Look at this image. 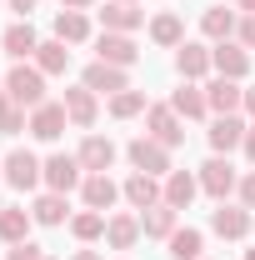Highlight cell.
Returning a JSON list of instances; mask_svg holds the SVG:
<instances>
[{"instance_id": "1", "label": "cell", "mask_w": 255, "mask_h": 260, "mask_svg": "<svg viewBox=\"0 0 255 260\" xmlns=\"http://www.w3.org/2000/svg\"><path fill=\"white\" fill-rule=\"evenodd\" d=\"M5 95H10V100H20L25 110L45 105V75H40L35 65H15V70L5 75Z\"/></svg>"}, {"instance_id": "2", "label": "cell", "mask_w": 255, "mask_h": 260, "mask_svg": "<svg viewBox=\"0 0 255 260\" xmlns=\"http://www.w3.org/2000/svg\"><path fill=\"white\" fill-rule=\"evenodd\" d=\"M130 165L135 170H145V175H170V150L160 145V140H150V135H140V140H130Z\"/></svg>"}, {"instance_id": "3", "label": "cell", "mask_w": 255, "mask_h": 260, "mask_svg": "<svg viewBox=\"0 0 255 260\" xmlns=\"http://www.w3.org/2000/svg\"><path fill=\"white\" fill-rule=\"evenodd\" d=\"M145 125H150V140H160L165 150H175V145L185 140V130H180V115H175V105H150V110H145Z\"/></svg>"}, {"instance_id": "4", "label": "cell", "mask_w": 255, "mask_h": 260, "mask_svg": "<svg viewBox=\"0 0 255 260\" xmlns=\"http://www.w3.org/2000/svg\"><path fill=\"white\" fill-rule=\"evenodd\" d=\"M5 180H10L15 190H35V185L45 180V165L35 160L30 150H10V155H5Z\"/></svg>"}, {"instance_id": "5", "label": "cell", "mask_w": 255, "mask_h": 260, "mask_svg": "<svg viewBox=\"0 0 255 260\" xmlns=\"http://www.w3.org/2000/svg\"><path fill=\"white\" fill-rule=\"evenodd\" d=\"M210 65L220 70L225 80H245V75H250V50H245L240 40H220V45L210 50Z\"/></svg>"}, {"instance_id": "6", "label": "cell", "mask_w": 255, "mask_h": 260, "mask_svg": "<svg viewBox=\"0 0 255 260\" xmlns=\"http://www.w3.org/2000/svg\"><path fill=\"white\" fill-rule=\"evenodd\" d=\"M80 170H85V165L75 160V155H50V160H45V185H50L55 195H70L75 185H85Z\"/></svg>"}, {"instance_id": "7", "label": "cell", "mask_w": 255, "mask_h": 260, "mask_svg": "<svg viewBox=\"0 0 255 260\" xmlns=\"http://www.w3.org/2000/svg\"><path fill=\"white\" fill-rule=\"evenodd\" d=\"M240 185V175H235V165L225 160V155H215V160H205L200 165V190L205 195H215V200H225V195Z\"/></svg>"}, {"instance_id": "8", "label": "cell", "mask_w": 255, "mask_h": 260, "mask_svg": "<svg viewBox=\"0 0 255 260\" xmlns=\"http://www.w3.org/2000/svg\"><path fill=\"white\" fill-rule=\"evenodd\" d=\"M95 60H105V65H120V70H130V65L140 60V50H135V40L130 35H120V30H105L95 40Z\"/></svg>"}, {"instance_id": "9", "label": "cell", "mask_w": 255, "mask_h": 260, "mask_svg": "<svg viewBox=\"0 0 255 260\" xmlns=\"http://www.w3.org/2000/svg\"><path fill=\"white\" fill-rule=\"evenodd\" d=\"M250 210H245V205H225L220 200V210H215V215H210V230H215V235H220V240H245V235H250Z\"/></svg>"}, {"instance_id": "10", "label": "cell", "mask_w": 255, "mask_h": 260, "mask_svg": "<svg viewBox=\"0 0 255 260\" xmlns=\"http://www.w3.org/2000/svg\"><path fill=\"white\" fill-rule=\"evenodd\" d=\"M120 195H125L135 210H150V205H160V200H165V185H160V175H145V170H135L125 185H120Z\"/></svg>"}, {"instance_id": "11", "label": "cell", "mask_w": 255, "mask_h": 260, "mask_svg": "<svg viewBox=\"0 0 255 260\" xmlns=\"http://www.w3.org/2000/svg\"><path fill=\"white\" fill-rule=\"evenodd\" d=\"M75 160L85 165L90 175H105V170L115 165V140H105V135H85L80 150H75Z\"/></svg>"}, {"instance_id": "12", "label": "cell", "mask_w": 255, "mask_h": 260, "mask_svg": "<svg viewBox=\"0 0 255 260\" xmlns=\"http://www.w3.org/2000/svg\"><path fill=\"white\" fill-rule=\"evenodd\" d=\"M205 100H210L215 115H235V110H245V90H240V80H225V75H215V80L205 85Z\"/></svg>"}, {"instance_id": "13", "label": "cell", "mask_w": 255, "mask_h": 260, "mask_svg": "<svg viewBox=\"0 0 255 260\" xmlns=\"http://www.w3.org/2000/svg\"><path fill=\"white\" fill-rule=\"evenodd\" d=\"M80 85H85V90H105V95H120V90H130V80H125V70H120V65H105V60H95L90 65V70H85V75H80Z\"/></svg>"}, {"instance_id": "14", "label": "cell", "mask_w": 255, "mask_h": 260, "mask_svg": "<svg viewBox=\"0 0 255 260\" xmlns=\"http://www.w3.org/2000/svg\"><path fill=\"white\" fill-rule=\"evenodd\" d=\"M245 120H240V115H215V125H210V150H215V155H230V150H235V145H245Z\"/></svg>"}, {"instance_id": "15", "label": "cell", "mask_w": 255, "mask_h": 260, "mask_svg": "<svg viewBox=\"0 0 255 260\" xmlns=\"http://www.w3.org/2000/svg\"><path fill=\"white\" fill-rule=\"evenodd\" d=\"M65 105H55V100H45V105H35L30 110V135L35 140H60V130H65Z\"/></svg>"}, {"instance_id": "16", "label": "cell", "mask_w": 255, "mask_h": 260, "mask_svg": "<svg viewBox=\"0 0 255 260\" xmlns=\"http://www.w3.org/2000/svg\"><path fill=\"white\" fill-rule=\"evenodd\" d=\"M65 115H70V125H80V130H90L95 125V115H100V105H95V90H85V85H75V90H65Z\"/></svg>"}, {"instance_id": "17", "label": "cell", "mask_w": 255, "mask_h": 260, "mask_svg": "<svg viewBox=\"0 0 255 260\" xmlns=\"http://www.w3.org/2000/svg\"><path fill=\"white\" fill-rule=\"evenodd\" d=\"M80 195H85V210H100V215H105V210L120 200V185H115L110 175H85Z\"/></svg>"}, {"instance_id": "18", "label": "cell", "mask_w": 255, "mask_h": 260, "mask_svg": "<svg viewBox=\"0 0 255 260\" xmlns=\"http://www.w3.org/2000/svg\"><path fill=\"white\" fill-rule=\"evenodd\" d=\"M0 45H5V55H10V60H30L35 50H40V40H35V30H30V20H15L10 30L0 35Z\"/></svg>"}, {"instance_id": "19", "label": "cell", "mask_w": 255, "mask_h": 260, "mask_svg": "<svg viewBox=\"0 0 255 260\" xmlns=\"http://www.w3.org/2000/svg\"><path fill=\"white\" fill-rule=\"evenodd\" d=\"M235 25H240V15H235V10H225V5H210V10L200 15V35H205V40H215V45L230 40Z\"/></svg>"}, {"instance_id": "20", "label": "cell", "mask_w": 255, "mask_h": 260, "mask_svg": "<svg viewBox=\"0 0 255 260\" xmlns=\"http://www.w3.org/2000/svg\"><path fill=\"white\" fill-rule=\"evenodd\" d=\"M175 70H180L185 80H200V75L210 70V50H205L200 40H185V45H175Z\"/></svg>"}, {"instance_id": "21", "label": "cell", "mask_w": 255, "mask_h": 260, "mask_svg": "<svg viewBox=\"0 0 255 260\" xmlns=\"http://www.w3.org/2000/svg\"><path fill=\"white\" fill-rule=\"evenodd\" d=\"M100 20H105V30H120L130 35L140 20H145V10H135V0H110L105 10H100Z\"/></svg>"}, {"instance_id": "22", "label": "cell", "mask_w": 255, "mask_h": 260, "mask_svg": "<svg viewBox=\"0 0 255 260\" xmlns=\"http://www.w3.org/2000/svg\"><path fill=\"white\" fill-rule=\"evenodd\" d=\"M195 190H200V175H190V170H170V175H165V205L185 210L195 200Z\"/></svg>"}, {"instance_id": "23", "label": "cell", "mask_w": 255, "mask_h": 260, "mask_svg": "<svg viewBox=\"0 0 255 260\" xmlns=\"http://www.w3.org/2000/svg\"><path fill=\"white\" fill-rule=\"evenodd\" d=\"M175 215H180V210L160 200V205H150V210L140 215V230H145V235H155V240H170V235L180 230V225H175Z\"/></svg>"}, {"instance_id": "24", "label": "cell", "mask_w": 255, "mask_h": 260, "mask_svg": "<svg viewBox=\"0 0 255 260\" xmlns=\"http://www.w3.org/2000/svg\"><path fill=\"white\" fill-rule=\"evenodd\" d=\"M30 210H20V205H5L0 210V240H10V245H20V240H30Z\"/></svg>"}, {"instance_id": "25", "label": "cell", "mask_w": 255, "mask_h": 260, "mask_svg": "<svg viewBox=\"0 0 255 260\" xmlns=\"http://www.w3.org/2000/svg\"><path fill=\"white\" fill-rule=\"evenodd\" d=\"M55 40H65V45L90 40V20H85V10H60V15H55Z\"/></svg>"}, {"instance_id": "26", "label": "cell", "mask_w": 255, "mask_h": 260, "mask_svg": "<svg viewBox=\"0 0 255 260\" xmlns=\"http://www.w3.org/2000/svg\"><path fill=\"white\" fill-rule=\"evenodd\" d=\"M65 65H70L65 40H40V50H35V70H40V75H65Z\"/></svg>"}, {"instance_id": "27", "label": "cell", "mask_w": 255, "mask_h": 260, "mask_svg": "<svg viewBox=\"0 0 255 260\" xmlns=\"http://www.w3.org/2000/svg\"><path fill=\"white\" fill-rule=\"evenodd\" d=\"M170 105H175V115H185V120H200V115L210 110L205 90H200V85H190V80H185V85H180V90L170 95Z\"/></svg>"}, {"instance_id": "28", "label": "cell", "mask_w": 255, "mask_h": 260, "mask_svg": "<svg viewBox=\"0 0 255 260\" xmlns=\"http://www.w3.org/2000/svg\"><path fill=\"white\" fill-rule=\"evenodd\" d=\"M105 240H110V250H130L140 240V220L135 215H110L105 220Z\"/></svg>"}, {"instance_id": "29", "label": "cell", "mask_w": 255, "mask_h": 260, "mask_svg": "<svg viewBox=\"0 0 255 260\" xmlns=\"http://www.w3.org/2000/svg\"><path fill=\"white\" fill-rule=\"evenodd\" d=\"M165 245H170V260H200V250H205V235H200V230H190V225H180L170 240H165Z\"/></svg>"}, {"instance_id": "30", "label": "cell", "mask_w": 255, "mask_h": 260, "mask_svg": "<svg viewBox=\"0 0 255 260\" xmlns=\"http://www.w3.org/2000/svg\"><path fill=\"white\" fill-rule=\"evenodd\" d=\"M20 130H30V115H25V105L10 95H0V135H20Z\"/></svg>"}, {"instance_id": "31", "label": "cell", "mask_w": 255, "mask_h": 260, "mask_svg": "<svg viewBox=\"0 0 255 260\" xmlns=\"http://www.w3.org/2000/svg\"><path fill=\"white\" fill-rule=\"evenodd\" d=\"M150 40H155V45H185L180 15H155V20H150Z\"/></svg>"}, {"instance_id": "32", "label": "cell", "mask_w": 255, "mask_h": 260, "mask_svg": "<svg viewBox=\"0 0 255 260\" xmlns=\"http://www.w3.org/2000/svg\"><path fill=\"white\" fill-rule=\"evenodd\" d=\"M70 235H75V240H100V235H105V215H100V210L70 215Z\"/></svg>"}, {"instance_id": "33", "label": "cell", "mask_w": 255, "mask_h": 260, "mask_svg": "<svg viewBox=\"0 0 255 260\" xmlns=\"http://www.w3.org/2000/svg\"><path fill=\"white\" fill-rule=\"evenodd\" d=\"M30 215H35V225H60V220H65V195H55V190L40 195Z\"/></svg>"}, {"instance_id": "34", "label": "cell", "mask_w": 255, "mask_h": 260, "mask_svg": "<svg viewBox=\"0 0 255 260\" xmlns=\"http://www.w3.org/2000/svg\"><path fill=\"white\" fill-rule=\"evenodd\" d=\"M140 110H150V105H145V90H120V95H110V115H115V120H130V115H140Z\"/></svg>"}, {"instance_id": "35", "label": "cell", "mask_w": 255, "mask_h": 260, "mask_svg": "<svg viewBox=\"0 0 255 260\" xmlns=\"http://www.w3.org/2000/svg\"><path fill=\"white\" fill-rule=\"evenodd\" d=\"M5 260H45V250L35 245V240H20V245H10V255Z\"/></svg>"}, {"instance_id": "36", "label": "cell", "mask_w": 255, "mask_h": 260, "mask_svg": "<svg viewBox=\"0 0 255 260\" xmlns=\"http://www.w3.org/2000/svg\"><path fill=\"white\" fill-rule=\"evenodd\" d=\"M235 40H240L245 50H255V15H240V25H235Z\"/></svg>"}, {"instance_id": "37", "label": "cell", "mask_w": 255, "mask_h": 260, "mask_svg": "<svg viewBox=\"0 0 255 260\" xmlns=\"http://www.w3.org/2000/svg\"><path fill=\"white\" fill-rule=\"evenodd\" d=\"M235 190H240V205L255 210V170H250V175H240V185H235Z\"/></svg>"}, {"instance_id": "38", "label": "cell", "mask_w": 255, "mask_h": 260, "mask_svg": "<svg viewBox=\"0 0 255 260\" xmlns=\"http://www.w3.org/2000/svg\"><path fill=\"white\" fill-rule=\"evenodd\" d=\"M35 5H40V0H10V10H15L20 20H30V10H35Z\"/></svg>"}, {"instance_id": "39", "label": "cell", "mask_w": 255, "mask_h": 260, "mask_svg": "<svg viewBox=\"0 0 255 260\" xmlns=\"http://www.w3.org/2000/svg\"><path fill=\"white\" fill-rule=\"evenodd\" d=\"M240 150H245V160H250V165H255V125H250V130H245V145H240Z\"/></svg>"}, {"instance_id": "40", "label": "cell", "mask_w": 255, "mask_h": 260, "mask_svg": "<svg viewBox=\"0 0 255 260\" xmlns=\"http://www.w3.org/2000/svg\"><path fill=\"white\" fill-rule=\"evenodd\" d=\"M85 5H95V0H60V10H85Z\"/></svg>"}, {"instance_id": "41", "label": "cell", "mask_w": 255, "mask_h": 260, "mask_svg": "<svg viewBox=\"0 0 255 260\" xmlns=\"http://www.w3.org/2000/svg\"><path fill=\"white\" fill-rule=\"evenodd\" d=\"M245 115L255 120V90H245Z\"/></svg>"}, {"instance_id": "42", "label": "cell", "mask_w": 255, "mask_h": 260, "mask_svg": "<svg viewBox=\"0 0 255 260\" xmlns=\"http://www.w3.org/2000/svg\"><path fill=\"white\" fill-rule=\"evenodd\" d=\"M75 260H100V255H95V250H75Z\"/></svg>"}, {"instance_id": "43", "label": "cell", "mask_w": 255, "mask_h": 260, "mask_svg": "<svg viewBox=\"0 0 255 260\" xmlns=\"http://www.w3.org/2000/svg\"><path fill=\"white\" fill-rule=\"evenodd\" d=\"M240 10H245V15H255V0H240Z\"/></svg>"}, {"instance_id": "44", "label": "cell", "mask_w": 255, "mask_h": 260, "mask_svg": "<svg viewBox=\"0 0 255 260\" xmlns=\"http://www.w3.org/2000/svg\"><path fill=\"white\" fill-rule=\"evenodd\" d=\"M245 260H255V250H245Z\"/></svg>"}, {"instance_id": "45", "label": "cell", "mask_w": 255, "mask_h": 260, "mask_svg": "<svg viewBox=\"0 0 255 260\" xmlns=\"http://www.w3.org/2000/svg\"><path fill=\"white\" fill-rule=\"evenodd\" d=\"M0 180H5V165H0Z\"/></svg>"}, {"instance_id": "46", "label": "cell", "mask_w": 255, "mask_h": 260, "mask_svg": "<svg viewBox=\"0 0 255 260\" xmlns=\"http://www.w3.org/2000/svg\"><path fill=\"white\" fill-rule=\"evenodd\" d=\"M250 230H255V220H250Z\"/></svg>"}, {"instance_id": "47", "label": "cell", "mask_w": 255, "mask_h": 260, "mask_svg": "<svg viewBox=\"0 0 255 260\" xmlns=\"http://www.w3.org/2000/svg\"><path fill=\"white\" fill-rule=\"evenodd\" d=\"M0 95H5V90H0Z\"/></svg>"}]
</instances>
